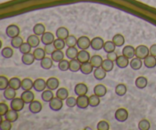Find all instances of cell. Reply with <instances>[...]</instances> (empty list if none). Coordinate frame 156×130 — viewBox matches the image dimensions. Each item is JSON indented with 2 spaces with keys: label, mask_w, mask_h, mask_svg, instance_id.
<instances>
[{
  "label": "cell",
  "mask_w": 156,
  "mask_h": 130,
  "mask_svg": "<svg viewBox=\"0 0 156 130\" xmlns=\"http://www.w3.org/2000/svg\"><path fill=\"white\" fill-rule=\"evenodd\" d=\"M5 119L9 120L11 122H15L17 119H18V112L14 110H9L5 115Z\"/></svg>",
  "instance_id": "cell-26"
},
{
  "label": "cell",
  "mask_w": 156,
  "mask_h": 130,
  "mask_svg": "<svg viewBox=\"0 0 156 130\" xmlns=\"http://www.w3.org/2000/svg\"><path fill=\"white\" fill-rule=\"evenodd\" d=\"M5 33H6V35H7L9 38H15V37L19 35L20 28L18 26L16 25V24H10V25H9L7 28H6Z\"/></svg>",
  "instance_id": "cell-2"
},
{
  "label": "cell",
  "mask_w": 156,
  "mask_h": 130,
  "mask_svg": "<svg viewBox=\"0 0 156 130\" xmlns=\"http://www.w3.org/2000/svg\"><path fill=\"white\" fill-rule=\"evenodd\" d=\"M21 98L26 104H30L34 99V94L31 90H24L21 93Z\"/></svg>",
  "instance_id": "cell-11"
},
{
  "label": "cell",
  "mask_w": 156,
  "mask_h": 130,
  "mask_svg": "<svg viewBox=\"0 0 156 130\" xmlns=\"http://www.w3.org/2000/svg\"><path fill=\"white\" fill-rule=\"evenodd\" d=\"M53 45L56 47V50H62L66 46L65 40L60 39V38H56L53 41Z\"/></svg>",
  "instance_id": "cell-50"
},
{
  "label": "cell",
  "mask_w": 156,
  "mask_h": 130,
  "mask_svg": "<svg viewBox=\"0 0 156 130\" xmlns=\"http://www.w3.org/2000/svg\"><path fill=\"white\" fill-rule=\"evenodd\" d=\"M116 64H117V67L121 69L126 68L129 64V58H127L123 54L120 55V56H118L117 61H116Z\"/></svg>",
  "instance_id": "cell-16"
},
{
  "label": "cell",
  "mask_w": 156,
  "mask_h": 130,
  "mask_svg": "<svg viewBox=\"0 0 156 130\" xmlns=\"http://www.w3.org/2000/svg\"><path fill=\"white\" fill-rule=\"evenodd\" d=\"M3 96H4V97L7 100L12 101L16 96V90L9 87L7 89H5L4 90V92H3Z\"/></svg>",
  "instance_id": "cell-28"
},
{
  "label": "cell",
  "mask_w": 156,
  "mask_h": 130,
  "mask_svg": "<svg viewBox=\"0 0 156 130\" xmlns=\"http://www.w3.org/2000/svg\"><path fill=\"white\" fill-rule=\"evenodd\" d=\"M59 86V81L56 77H50L47 80V89L51 90H57Z\"/></svg>",
  "instance_id": "cell-17"
},
{
  "label": "cell",
  "mask_w": 156,
  "mask_h": 130,
  "mask_svg": "<svg viewBox=\"0 0 156 130\" xmlns=\"http://www.w3.org/2000/svg\"><path fill=\"white\" fill-rule=\"evenodd\" d=\"M76 59H77L81 64H83V63L90 61L91 56H90V54L88 53L86 50H81L79 52V54H78V56L77 58H76Z\"/></svg>",
  "instance_id": "cell-14"
},
{
  "label": "cell",
  "mask_w": 156,
  "mask_h": 130,
  "mask_svg": "<svg viewBox=\"0 0 156 130\" xmlns=\"http://www.w3.org/2000/svg\"><path fill=\"white\" fill-rule=\"evenodd\" d=\"M122 54H123V55H124L125 57L129 58V59H132V58H133L134 56L136 55V48H134V47L131 45L125 46L123 48V50H122Z\"/></svg>",
  "instance_id": "cell-15"
},
{
  "label": "cell",
  "mask_w": 156,
  "mask_h": 130,
  "mask_svg": "<svg viewBox=\"0 0 156 130\" xmlns=\"http://www.w3.org/2000/svg\"><path fill=\"white\" fill-rule=\"evenodd\" d=\"M105 41L101 37H95L91 41V47L94 50H100L104 47Z\"/></svg>",
  "instance_id": "cell-7"
},
{
  "label": "cell",
  "mask_w": 156,
  "mask_h": 130,
  "mask_svg": "<svg viewBox=\"0 0 156 130\" xmlns=\"http://www.w3.org/2000/svg\"><path fill=\"white\" fill-rule=\"evenodd\" d=\"M51 58L53 62L59 63L64 59V54L62 50H56L51 54Z\"/></svg>",
  "instance_id": "cell-37"
},
{
  "label": "cell",
  "mask_w": 156,
  "mask_h": 130,
  "mask_svg": "<svg viewBox=\"0 0 156 130\" xmlns=\"http://www.w3.org/2000/svg\"><path fill=\"white\" fill-rule=\"evenodd\" d=\"M41 42L44 44V45H47V44H53V41L55 40L54 35L51 32H45L43 35H41Z\"/></svg>",
  "instance_id": "cell-13"
},
{
  "label": "cell",
  "mask_w": 156,
  "mask_h": 130,
  "mask_svg": "<svg viewBox=\"0 0 156 130\" xmlns=\"http://www.w3.org/2000/svg\"><path fill=\"white\" fill-rule=\"evenodd\" d=\"M53 61L51 58H47L45 57L42 61H41V66L44 70H50L53 67Z\"/></svg>",
  "instance_id": "cell-34"
},
{
  "label": "cell",
  "mask_w": 156,
  "mask_h": 130,
  "mask_svg": "<svg viewBox=\"0 0 156 130\" xmlns=\"http://www.w3.org/2000/svg\"><path fill=\"white\" fill-rule=\"evenodd\" d=\"M149 53H150L151 55L156 58V44H152L150 48H149Z\"/></svg>",
  "instance_id": "cell-59"
},
{
  "label": "cell",
  "mask_w": 156,
  "mask_h": 130,
  "mask_svg": "<svg viewBox=\"0 0 156 130\" xmlns=\"http://www.w3.org/2000/svg\"><path fill=\"white\" fill-rule=\"evenodd\" d=\"M150 54L149 49L146 45H139L136 48V55L135 57L140 58L141 60H144L147 56Z\"/></svg>",
  "instance_id": "cell-1"
},
{
  "label": "cell",
  "mask_w": 156,
  "mask_h": 130,
  "mask_svg": "<svg viewBox=\"0 0 156 130\" xmlns=\"http://www.w3.org/2000/svg\"><path fill=\"white\" fill-rule=\"evenodd\" d=\"M56 96L62 99V100H66L69 97L68 90H67V89L64 88V87H61V88L58 89L57 91H56Z\"/></svg>",
  "instance_id": "cell-39"
},
{
  "label": "cell",
  "mask_w": 156,
  "mask_h": 130,
  "mask_svg": "<svg viewBox=\"0 0 156 130\" xmlns=\"http://www.w3.org/2000/svg\"><path fill=\"white\" fill-rule=\"evenodd\" d=\"M62 101L63 100H62V99L58 97H53V99L49 102V106H50V110L55 112L59 111L62 108V106H63Z\"/></svg>",
  "instance_id": "cell-5"
},
{
  "label": "cell",
  "mask_w": 156,
  "mask_h": 130,
  "mask_svg": "<svg viewBox=\"0 0 156 130\" xmlns=\"http://www.w3.org/2000/svg\"><path fill=\"white\" fill-rule=\"evenodd\" d=\"M25 102L23 101L21 98H16L13 99L11 102V108L17 112H20L24 109Z\"/></svg>",
  "instance_id": "cell-6"
},
{
  "label": "cell",
  "mask_w": 156,
  "mask_h": 130,
  "mask_svg": "<svg viewBox=\"0 0 156 130\" xmlns=\"http://www.w3.org/2000/svg\"><path fill=\"white\" fill-rule=\"evenodd\" d=\"M31 48L32 47L28 44V43L24 42L22 44H21V47H19V50L22 54H24L30 53V50H31Z\"/></svg>",
  "instance_id": "cell-52"
},
{
  "label": "cell",
  "mask_w": 156,
  "mask_h": 130,
  "mask_svg": "<svg viewBox=\"0 0 156 130\" xmlns=\"http://www.w3.org/2000/svg\"><path fill=\"white\" fill-rule=\"evenodd\" d=\"M117 58H118V56H117V53L114 51L111 52V53H108V54H107V58L111 60V61H113V62H116Z\"/></svg>",
  "instance_id": "cell-58"
},
{
  "label": "cell",
  "mask_w": 156,
  "mask_h": 130,
  "mask_svg": "<svg viewBox=\"0 0 156 130\" xmlns=\"http://www.w3.org/2000/svg\"><path fill=\"white\" fill-rule=\"evenodd\" d=\"M34 61L35 58L34 57V54L30 53H30L24 54H23L22 57H21V61H22V63L24 65H31V64H34Z\"/></svg>",
  "instance_id": "cell-18"
},
{
  "label": "cell",
  "mask_w": 156,
  "mask_h": 130,
  "mask_svg": "<svg viewBox=\"0 0 156 130\" xmlns=\"http://www.w3.org/2000/svg\"><path fill=\"white\" fill-rule=\"evenodd\" d=\"M9 87V80L5 76H0V90H5Z\"/></svg>",
  "instance_id": "cell-51"
},
{
  "label": "cell",
  "mask_w": 156,
  "mask_h": 130,
  "mask_svg": "<svg viewBox=\"0 0 156 130\" xmlns=\"http://www.w3.org/2000/svg\"><path fill=\"white\" fill-rule=\"evenodd\" d=\"M33 54L36 61H42V60L45 58V55L47 54H46L44 49L41 48V47H37V48L34 50Z\"/></svg>",
  "instance_id": "cell-31"
},
{
  "label": "cell",
  "mask_w": 156,
  "mask_h": 130,
  "mask_svg": "<svg viewBox=\"0 0 156 130\" xmlns=\"http://www.w3.org/2000/svg\"><path fill=\"white\" fill-rule=\"evenodd\" d=\"M85 129H92L91 128H89V127H85Z\"/></svg>",
  "instance_id": "cell-60"
},
{
  "label": "cell",
  "mask_w": 156,
  "mask_h": 130,
  "mask_svg": "<svg viewBox=\"0 0 156 130\" xmlns=\"http://www.w3.org/2000/svg\"><path fill=\"white\" fill-rule=\"evenodd\" d=\"M9 110V106H8L7 104L4 103V102L0 103V115H1V116H4Z\"/></svg>",
  "instance_id": "cell-57"
},
{
  "label": "cell",
  "mask_w": 156,
  "mask_h": 130,
  "mask_svg": "<svg viewBox=\"0 0 156 130\" xmlns=\"http://www.w3.org/2000/svg\"><path fill=\"white\" fill-rule=\"evenodd\" d=\"M93 74H94V78L96 80H104L106 77L107 72L101 67H100L94 69V70L93 71Z\"/></svg>",
  "instance_id": "cell-21"
},
{
  "label": "cell",
  "mask_w": 156,
  "mask_h": 130,
  "mask_svg": "<svg viewBox=\"0 0 156 130\" xmlns=\"http://www.w3.org/2000/svg\"><path fill=\"white\" fill-rule=\"evenodd\" d=\"M100 97L94 94L89 96V106L91 107H97L100 104Z\"/></svg>",
  "instance_id": "cell-47"
},
{
  "label": "cell",
  "mask_w": 156,
  "mask_h": 130,
  "mask_svg": "<svg viewBox=\"0 0 156 130\" xmlns=\"http://www.w3.org/2000/svg\"><path fill=\"white\" fill-rule=\"evenodd\" d=\"M53 97H54V94L53 93V90H49V89L44 90L42 92V94H41V99H43L44 102H50Z\"/></svg>",
  "instance_id": "cell-30"
},
{
  "label": "cell",
  "mask_w": 156,
  "mask_h": 130,
  "mask_svg": "<svg viewBox=\"0 0 156 130\" xmlns=\"http://www.w3.org/2000/svg\"><path fill=\"white\" fill-rule=\"evenodd\" d=\"M81 64L77 59H73V60H70L69 61V70L71 72H78L80 70L81 68Z\"/></svg>",
  "instance_id": "cell-32"
},
{
  "label": "cell",
  "mask_w": 156,
  "mask_h": 130,
  "mask_svg": "<svg viewBox=\"0 0 156 130\" xmlns=\"http://www.w3.org/2000/svg\"><path fill=\"white\" fill-rule=\"evenodd\" d=\"M103 61L104 60L102 59V58L100 55H94V56H92L89 62L94 67V68H98V67H101Z\"/></svg>",
  "instance_id": "cell-27"
},
{
  "label": "cell",
  "mask_w": 156,
  "mask_h": 130,
  "mask_svg": "<svg viewBox=\"0 0 156 130\" xmlns=\"http://www.w3.org/2000/svg\"><path fill=\"white\" fill-rule=\"evenodd\" d=\"M46 87H47V81L44 80V79L38 78L34 82V89L37 92H43L45 90Z\"/></svg>",
  "instance_id": "cell-9"
},
{
  "label": "cell",
  "mask_w": 156,
  "mask_h": 130,
  "mask_svg": "<svg viewBox=\"0 0 156 130\" xmlns=\"http://www.w3.org/2000/svg\"><path fill=\"white\" fill-rule=\"evenodd\" d=\"M42 104L37 100H34L29 104V110L34 114H37L42 110Z\"/></svg>",
  "instance_id": "cell-12"
},
{
  "label": "cell",
  "mask_w": 156,
  "mask_h": 130,
  "mask_svg": "<svg viewBox=\"0 0 156 130\" xmlns=\"http://www.w3.org/2000/svg\"><path fill=\"white\" fill-rule=\"evenodd\" d=\"M1 54L2 56L4 58H5V59H9V58H11L13 56L14 51L13 50H12V47H5L2 50Z\"/></svg>",
  "instance_id": "cell-45"
},
{
  "label": "cell",
  "mask_w": 156,
  "mask_h": 130,
  "mask_svg": "<svg viewBox=\"0 0 156 130\" xmlns=\"http://www.w3.org/2000/svg\"><path fill=\"white\" fill-rule=\"evenodd\" d=\"M144 65L146 67L149 69L154 68L156 67V58L155 57L152 56V55L149 54V56L146 57L144 59Z\"/></svg>",
  "instance_id": "cell-20"
},
{
  "label": "cell",
  "mask_w": 156,
  "mask_h": 130,
  "mask_svg": "<svg viewBox=\"0 0 156 130\" xmlns=\"http://www.w3.org/2000/svg\"><path fill=\"white\" fill-rule=\"evenodd\" d=\"M129 66H130L133 70H139L143 67V61H142L141 59L136 57V58H132L131 61L129 62Z\"/></svg>",
  "instance_id": "cell-24"
},
{
  "label": "cell",
  "mask_w": 156,
  "mask_h": 130,
  "mask_svg": "<svg viewBox=\"0 0 156 130\" xmlns=\"http://www.w3.org/2000/svg\"><path fill=\"white\" fill-rule=\"evenodd\" d=\"M58 68L61 71H67L69 70V61L63 59L58 64Z\"/></svg>",
  "instance_id": "cell-49"
},
{
  "label": "cell",
  "mask_w": 156,
  "mask_h": 130,
  "mask_svg": "<svg viewBox=\"0 0 156 130\" xmlns=\"http://www.w3.org/2000/svg\"><path fill=\"white\" fill-rule=\"evenodd\" d=\"M27 42L32 47H37L40 44V38H38V35H31L27 38Z\"/></svg>",
  "instance_id": "cell-35"
},
{
  "label": "cell",
  "mask_w": 156,
  "mask_h": 130,
  "mask_svg": "<svg viewBox=\"0 0 156 130\" xmlns=\"http://www.w3.org/2000/svg\"><path fill=\"white\" fill-rule=\"evenodd\" d=\"M77 99V106L80 109H86L89 106V97L86 95L83 96H78Z\"/></svg>",
  "instance_id": "cell-8"
},
{
  "label": "cell",
  "mask_w": 156,
  "mask_h": 130,
  "mask_svg": "<svg viewBox=\"0 0 156 130\" xmlns=\"http://www.w3.org/2000/svg\"><path fill=\"white\" fill-rule=\"evenodd\" d=\"M44 50H45L46 54L48 55H51L56 50V47H55L54 45H53V44H47V45H45V47H44Z\"/></svg>",
  "instance_id": "cell-56"
},
{
  "label": "cell",
  "mask_w": 156,
  "mask_h": 130,
  "mask_svg": "<svg viewBox=\"0 0 156 130\" xmlns=\"http://www.w3.org/2000/svg\"><path fill=\"white\" fill-rule=\"evenodd\" d=\"M77 46L81 50H87L91 47V40L87 36H82L78 39Z\"/></svg>",
  "instance_id": "cell-4"
},
{
  "label": "cell",
  "mask_w": 156,
  "mask_h": 130,
  "mask_svg": "<svg viewBox=\"0 0 156 130\" xmlns=\"http://www.w3.org/2000/svg\"><path fill=\"white\" fill-rule=\"evenodd\" d=\"M97 129L98 130H109L110 125L107 121L101 120L98 123Z\"/></svg>",
  "instance_id": "cell-55"
},
{
  "label": "cell",
  "mask_w": 156,
  "mask_h": 130,
  "mask_svg": "<svg viewBox=\"0 0 156 130\" xmlns=\"http://www.w3.org/2000/svg\"><path fill=\"white\" fill-rule=\"evenodd\" d=\"M21 88L24 90H30L34 88V82L30 78H24L21 80Z\"/></svg>",
  "instance_id": "cell-38"
},
{
  "label": "cell",
  "mask_w": 156,
  "mask_h": 130,
  "mask_svg": "<svg viewBox=\"0 0 156 130\" xmlns=\"http://www.w3.org/2000/svg\"><path fill=\"white\" fill-rule=\"evenodd\" d=\"M78 39L74 36V35H69L68 38L65 40L66 45L68 47H75L77 45Z\"/></svg>",
  "instance_id": "cell-46"
},
{
  "label": "cell",
  "mask_w": 156,
  "mask_h": 130,
  "mask_svg": "<svg viewBox=\"0 0 156 130\" xmlns=\"http://www.w3.org/2000/svg\"><path fill=\"white\" fill-rule=\"evenodd\" d=\"M112 41L114 42V44H115L116 47H122V46L125 43V38L123 36L120 34H117V35H115L112 38Z\"/></svg>",
  "instance_id": "cell-36"
},
{
  "label": "cell",
  "mask_w": 156,
  "mask_h": 130,
  "mask_svg": "<svg viewBox=\"0 0 156 130\" xmlns=\"http://www.w3.org/2000/svg\"><path fill=\"white\" fill-rule=\"evenodd\" d=\"M129 117V113L128 111L124 108H120L116 111L115 113V119L118 122H123L127 120Z\"/></svg>",
  "instance_id": "cell-3"
},
{
  "label": "cell",
  "mask_w": 156,
  "mask_h": 130,
  "mask_svg": "<svg viewBox=\"0 0 156 130\" xmlns=\"http://www.w3.org/2000/svg\"><path fill=\"white\" fill-rule=\"evenodd\" d=\"M74 91L77 96L86 95L87 93H88V87H87L86 84H83V83H80V84H76L74 88Z\"/></svg>",
  "instance_id": "cell-10"
},
{
  "label": "cell",
  "mask_w": 156,
  "mask_h": 130,
  "mask_svg": "<svg viewBox=\"0 0 156 130\" xmlns=\"http://www.w3.org/2000/svg\"><path fill=\"white\" fill-rule=\"evenodd\" d=\"M9 87L15 90H19L21 87V80L18 77H12L9 80Z\"/></svg>",
  "instance_id": "cell-33"
},
{
  "label": "cell",
  "mask_w": 156,
  "mask_h": 130,
  "mask_svg": "<svg viewBox=\"0 0 156 130\" xmlns=\"http://www.w3.org/2000/svg\"><path fill=\"white\" fill-rule=\"evenodd\" d=\"M93 69H94V67H93V66L91 65V63L88 61V62H85V63H83V64H82V65H81L80 71L82 72L83 74L88 75L90 74V73H91V72L94 71Z\"/></svg>",
  "instance_id": "cell-23"
},
{
  "label": "cell",
  "mask_w": 156,
  "mask_h": 130,
  "mask_svg": "<svg viewBox=\"0 0 156 130\" xmlns=\"http://www.w3.org/2000/svg\"><path fill=\"white\" fill-rule=\"evenodd\" d=\"M78 54H79V50L75 47H69L66 50V56L68 59L70 60L76 59Z\"/></svg>",
  "instance_id": "cell-25"
},
{
  "label": "cell",
  "mask_w": 156,
  "mask_h": 130,
  "mask_svg": "<svg viewBox=\"0 0 156 130\" xmlns=\"http://www.w3.org/2000/svg\"><path fill=\"white\" fill-rule=\"evenodd\" d=\"M66 104L69 108H73L76 106H77V99H76L73 96H69L66 99Z\"/></svg>",
  "instance_id": "cell-54"
},
{
  "label": "cell",
  "mask_w": 156,
  "mask_h": 130,
  "mask_svg": "<svg viewBox=\"0 0 156 130\" xmlns=\"http://www.w3.org/2000/svg\"><path fill=\"white\" fill-rule=\"evenodd\" d=\"M69 35V31L65 27H60L56 30V36L57 38H60V39L66 40Z\"/></svg>",
  "instance_id": "cell-22"
},
{
  "label": "cell",
  "mask_w": 156,
  "mask_h": 130,
  "mask_svg": "<svg viewBox=\"0 0 156 130\" xmlns=\"http://www.w3.org/2000/svg\"><path fill=\"white\" fill-rule=\"evenodd\" d=\"M135 85L137 88L143 90L146 88L148 85V80L145 76H139L135 81Z\"/></svg>",
  "instance_id": "cell-29"
},
{
  "label": "cell",
  "mask_w": 156,
  "mask_h": 130,
  "mask_svg": "<svg viewBox=\"0 0 156 130\" xmlns=\"http://www.w3.org/2000/svg\"><path fill=\"white\" fill-rule=\"evenodd\" d=\"M12 122H9L7 119L5 120H1V123H0V129L1 130H10L12 129Z\"/></svg>",
  "instance_id": "cell-53"
},
{
  "label": "cell",
  "mask_w": 156,
  "mask_h": 130,
  "mask_svg": "<svg viewBox=\"0 0 156 130\" xmlns=\"http://www.w3.org/2000/svg\"><path fill=\"white\" fill-rule=\"evenodd\" d=\"M127 92L126 86L123 84H119L115 87V93L119 96H123Z\"/></svg>",
  "instance_id": "cell-40"
},
{
  "label": "cell",
  "mask_w": 156,
  "mask_h": 130,
  "mask_svg": "<svg viewBox=\"0 0 156 130\" xmlns=\"http://www.w3.org/2000/svg\"><path fill=\"white\" fill-rule=\"evenodd\" d=\"M104 50H105L106 53H111L115 50L116 45L114 44L112 41H108L106 42H105L104 44Z\"/></svg>",
  "instance_id": "cell-44"
},
{
  "label": "cell",
  "mask_w": 156,
  "mask_h": 130,
  "mask_svg": "<svg viewBox=\"0 0 156 130\" xmlns=\"http://www.w3.org/2000/svg\"><path fill=\"white\" fill-rule=\"evenodd\" d=\"M23 43H24V41H23L22 38H21V37H20L19 35L17 37H15V38H12V41H11V44H12V47H14V48H16V49L19 48Z\"/></svg>",
  "instance_id": "cell-43"
},
{
  "label": "cell",
  "mask_w": 156,
  "mask_h": 130,
  "mask_svg": "<svg viewBox=\"0 0 156 130\" xmlns=\"http://www.w3.org/2000/svg\"><path fill=\"white\" fill-rule=\"evenodd\" d=\"M151 124L147 119H142L138 124V128L140 130H149L150 129Z\"/></svg>",
  "instance_id": "cell-48"
},
{
  "label": "cell",
  "mask_w": 156,
  "mask_h": 130,
  "mask_svg": "<svg viewBox=\"0 0 156 130\" xmlns=\"http://www.w3.org/2000/svg\"><path fill=\"white\" fill-rule=\"evenodd\" d=\"M45 31H46L45 26H44L43 24H41V23H38V24H35L33 28L34 33L35 35H38V36L44 35V34L46 32Z\"/></svg>",
  "instance_id": "cell-41"
},
{
  "label": "cell",
  "mask_w": 156,
  "mask_h": 130,
  "mask_svg": "<svg viewBox=\"0 0 156 130\" xmlns=\"http://www.w3.org/2000/svg\"><path fill=\"white\" fill-rule=\"evenodd\" d=\"M114 62L111 61V60L109 59H105L103 61V63H102L101 67L105 70L106 72H111L112 71V70L114 69Z\"/></svg>",
  "instance_id": "cell-42"
},
{
  "label": "cell",
  "mask_w": 156,
  "mask_h": 130,
  "mask_svg": "<svg viewBox=\"0 0 156 130\" xmlns=\"http://www.w3.org/2000/svg\"><path fill=\"white\" fill-rule=\"evenodd\" d=\"M107 88L103 84H98L94 87V94L97 95L99 97H103L106 95Z\"/></svg>",
  "instance_id": "cell-19"
}]
</instances>
